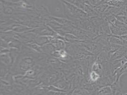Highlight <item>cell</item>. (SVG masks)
<instances>
[{
	"mask_svg": "<svg viewBox=\"0 0 127 95\" xmlns=\"http://www.w3.org/2000/svg\"><path fill=\"white\" fill-rule=\"evenodd\" d=\"M127 55V46H122L115 52L111 54L110 60L111 61L119 60L124 57Z\"/></svg>",
	"mask_w": 127,
	"mask_h": 95,
	"instance_id": "1",
	"label": "cell"
},
{
	"mask_svg": "<svg viewBox=\"0 0 127 95\" xmlns=\"http://www.w3.org/2000/svg\"><path fill=\"white\" fill-rule=\"evenodd\" d=\"M119 1H126V0H115Z\"/></svg>",
	"mask_w": 127,
	"mask_h": 95,
	"instance_id": "4",
	"label": "cell"
},
{
	"mask_svg": "<svg viewBox=\"0 0 127 95\" xmlns=\"http://www.w3.org/2000/svg\"><path fill=\"white\" fill-rule=\"evenodd\" d=\"M127 95V94H125V95Z\"/></svg>",
	"mask_w": 127,
	"mask_h": 95,
	"instance_id": "5",
	"label": "cell"
},
{
	"mask_svg": "<svg viewBox=\"0 0 127 95\" xmlns=\"http://www.w3.org/2000/svg\"><path fill=\"white\" fill-rule=\"evenodd\" d=\"M99 77V76L98 74H96L95 72H93V73H92L91 78L93 80H94V81L98 79Z\"/></svg>",
	"mask_w": 127,
	"mask_h": 95,
	"instance_id": "3",
	"label": "cell"
},
{
	"mask_svg": "<svg viewBox=\"0 0 127 95\" xmlns=\"http://www.w3.org/2000/svg\"><path fill=\"white\" fill-rule=\"evenodd\" d=\"M122 46H120L119 45L110 43L109 45L108 46V51L110 54L111 53V54H112L115 52L117 50H118Z\"/></svg>",
	"mask_w": 127,
	"mask_h": 95,
	"instance_id": "2",
	"label": "cell"
}]
</instances>
